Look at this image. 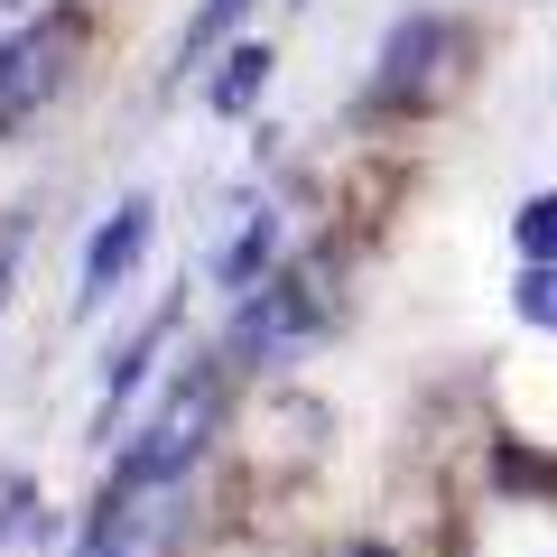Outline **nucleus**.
<instances>
[{"label":"nucleus","instance_id":"6e6552de","mask_svg":"<svg viewBox=\"0 0 557 557\" xmlns=\"http://www.w3.org/2000/svg\"><path fill=\"white\" fill-rule=\"evenodd\" d=\"M270 251H278V223H270V214H251V223H242L233 242H223L214 278H223V288L242 298V288H260V278H270Z\"/></svg>","mask_w":557,"mask_h":557},{"label":"nucleus","instance_id":"9d476101","mask_svg":"<svg viewBox=\"0 0 557 557\" xmlns=\"http://www.w3.org/2000/svg\"><path fill=\"white\" fill-rule=\"evenodd\" d=\"M511 242H520V260H557V186H548V196H520Z\"/></svg>","mask_w":557,"mask_h":557},{"label":"nucleus","instance_id":"ddd939ff","mask_svg":"<svg viewBox=\"0 0 557 557\" xmlns=\"http://www.w3.org/2000/svg\"><path fill=\"white\" fill-rule=\"evenodd\" d=\"M344 557H391V548H344Z\"/></svg>","mask_w":557,"mask_h":557},{"label":"nucleus","instance_id":"423d86ee","mask_svg":"<svg viewBox=\"0 0 557 557\" xmlns=\"http://www.w3.org/2000/svg\"><path fill=\"white\" fill-rule=\"evenodd\" d=\"M270 47H260V38H242V47H223V65H214V84H205V102H214V112L223 121H242V112H251V102L260 94H270Z\"/></svg>","mask_w":557,"mask_h":557},{"label":"nucleus","instance_id":"f8f14e48","mask_svg":"<svg viewBox=\"0 0 557 557\" xmlns=\"http://www.w3.org/2000/svg\"><path fill=\"white\" fill-rule=\"evenodd\" d=\"M75 557H149V548H131L121 530H84V539H75Z\"/></svg>","mask_w":557,"mask_h":557},{"label":"nucleus","instance_id":"4468645a","mask_svg":"<svg viewBox=\"0 0 557 557\" xmlns=\"http://www.w3.org/2000/svg\"><path fill=\"white\" fill-rule=\"evenodd\" d=\"M0 298H10V260H0Z\"/></svg>","mask_w":557,"mask_h":557},{"label":"nucleus","instance_id":"f03ea898","mask_svg":"<svg viewBox=\"0 0 557 557\" xmlns=\"http://www.w3.org/2000/svg\"><path fill=\"white\" fill-rule=\"evenodd\" d=\"M456 84H465V28L437 20V10H409L381 38V65L362 84V121H418V112H437Z\"/></svg>","mask_w":557,"mask_h":557},{"label":"nucleus","instance_id":"f257e3e1","mask_svg":"<svg viewBox=\"0 0 557 557\" xmlns=\"http://www.w3.org/2000/svg\"><path fill=\"white\" fill-rule=\"evenodd\" d=\"M223 437V354L186 362L177 381H168V399L149 418H139V437L121 446V493H159V483H177L186 465L205 456V446Z\"/></svg>","mask_w":557,"mask_h":557},{"label":"nucleus","instance_id":"20e7f679","mask_svg":"<svg viewBox=\"0 0 557 557\" xmlns=\"http://www.w3.org/2000/svg\"><path fill=\"white\" fill-rule=\"evenodd\" d=\"M317 335H325V278L317 270H270L260 288L233 298V325H223V344L242 362H298V344H317Z\"/></svg>","mask_w":557,"mask_h":557},{"label":"nucleus","instance_id":"7ed1b4c3","mask_svg":"<svg viewBox=\"0 0 557 557\" xmlns=\"http://www.w3.org/2000/svg\"><path fill=\"white\" fill-rule=\"evenodd\" d=\"M75 57H84V20H75V10H38L28 28H10V38H0V139L28 131V121L65 94Z\"/></svg>","mask_w":557,"mask_h":557},{"label":"nucleus","instance_id":"1a4fd4ad","mask_svg":"<svg viewBox=\"0 0 557 557\" xmlns=\"http://www.w3.org/2000/svg\"><path fill=\"white\" fill-rule=\"evenodd\" d=\"M520 325H539V335H557V260H520V288H511Z\"/></svg>","mask_w":557,"mask_h":557},{"label":"nucleus","instance_id":"0eeeda50","mask_svg":"<svg viewBox=\"0 0 557 557\" xmlns=\"http://www.w3.org/2000/svg\"><path fill=\"white\" fill-rule=\"evenodd\" d=\"M168 325H177V298H168L159 317H149V325H139V335H131V344L112 354V381H102V428H112V418H121V399L139 391V372H149V354L168 344Z\"/></svg>","mask_w":557,"mask_h":557},{"label":"nucleus","instance_id":"9b49d317","mask_svg":"<svg viewBox=\"0 0 557 557\" xmlns=\"http://www.w3.org/2000/svg\"><path fill=\"white\" fill-rule=\"evenodd\" d=\"M242 10H251V0H205L196 20H186V57H205V47H214L223 28H242Z\"/></svg>","mask_w":557,"mask_h":557},{"label":"nucleus","instance_id":"39448f33","mask_svg":"<svg viewBox=\"0 0 557 557\" xmlns=\"http://www.w3.org/2000/svg\"><path fill=\"white\" fill-rule=\"evenodd\" d=\"M149 233H159V205H149V196H121L112 214H102V233L84 242V288H75V307H102V298H112L121 278L139 270Z\"/></svg>","mask_w":557,"mask_h":557}]
</instances>
